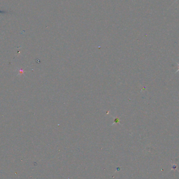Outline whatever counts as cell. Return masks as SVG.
I'll use <instances>...</instances> for the list:
<instances>
[{
    "mask_svg": "<svg viewBox=\"0 0 179 179\" xmlns=\"http://www.w3.org/2000/svg\"><path fill=\"white\" fill-rule=\"evenodd\" d=\"M177 1H178V0H176V1H175V2H177Z\"/></svg>",
    "mask_w": 179,
    "mask_h": 179,
    "instance_id": "2",
    "label": "cell"
},
{
    "mask_svg": "<svg viewBox=\"0 0 179 179\" xmlns=\"http://www.w3.org/2000/svg\"><path fill=\"white\" fill-rule=\"evenodd\" d=\"M178 66H179V70H178V71H177V72H178V71H179V64H178Z\"/></svg>",
    "mask_w": 179,
    "mask_h": 179,
    "instance_id": "1",
    "label": "cell"
}]
</instances>
